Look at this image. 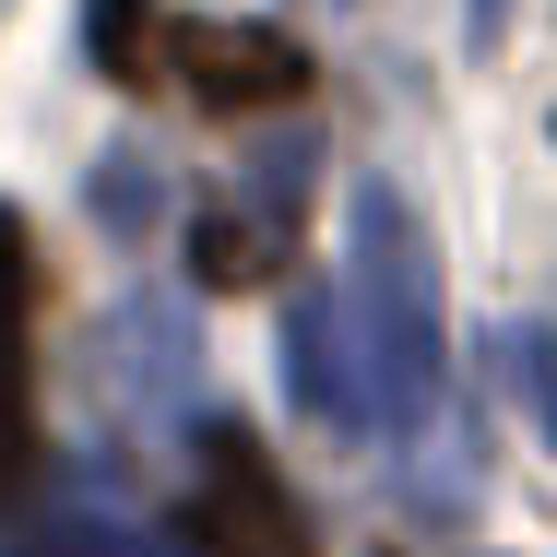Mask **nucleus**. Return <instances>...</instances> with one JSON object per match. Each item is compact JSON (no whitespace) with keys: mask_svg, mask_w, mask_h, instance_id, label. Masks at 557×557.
Wrapping results in <instances>:
<instances>
[{"mask_svg":"<svg viewBox=\"0 0 557 557\" xmlns=\"http://www.w3.org/2000/svg\"><path fill=\"white\" fill-rule=\"evenodd\" d=\"M344 321L380 392V440L440 404V261L404 190H356V261H344Z\"/></svg>","mask_w":557,"mask_h":557,"instance_id":"f257e3e1","label":"nucleus"},{"mask_svg":"<svg viewBox=\"0 0 557 557\" xmlns=\"http://www.w3.org/2000/svg\"><path fill=\"white\" fill-rule=\"evenodd\" d=\"M166 72L214 119H261V108H297V96H309V48H297L285 24H214V12L166 24Z\"/></svg>","mask_w":557,"mask_h":557,"instance_id":"f03ea898","label":"nucleus"},{"mask_svg":"<svg viewBox=\"0 0 557 557\" xmlns=\"http://www.w3.org/2000/svg\"><path fill=\"white\" fill-rule=\"evenodd\" d=\"M190 557H309L285 486L249 428H202V498H190Z\"/></svg>","mask_w":557,"mask_h":557,"instance_id":"7ed1b4c3","label":"nucleus"},{"mask_svg":"<svg viewBox=\"0 0 557 557\" xmlns=\"http://www.w3.org/2000/svg\"><path fill=\"white\" fill-rule=\"evenodd\" d=\"M285 392L321 428H344V440L380 428V392H368V356H356V321H344V285H309L285 309Z\"/></svg>","mask_w":557,"mask_h":557,"instance_id":"20e7f679","label":"nucleus"},{"mask_svg":"<svg viewBox=\"0 0 557 557\" xmlns=\"http://www.w3.org/2000/svg\"><path fill=\"white\" fill-rule=\"evenodd\" d=\"M297 166H309V143H285V166H261L249 202L190 214V273H202V285H261V273H285V249H297Z\"/></svg>","mask_w":557,"mask_h":557,"instance_id":"39448f33","label":"nucleus"},{"mask_svg":"<svg viewBox=\"0 0 557 557\" xmlns=\"http://www.w3.org/2000/svg\"><path fill=\"white\" fill-rule=\"evenodd\" d=\"M24 297H36V261H24V225L0 214V498H12L24 462H36V416H24Z\"/></svg>","mask_w":557,"mask_h":557,"instance_id":"423d86ee","label":"nucleus"},{"mask_svg":"<svg viewBox=\"0 0 557 557\" xmlns=\"http://www.w3.org/2000/svg\"><path fill=\"white\" fill-rule=\"evenodd\" d=\"M84 24H96V60H108L131 96H143V84H166V36H154V0H96Z\"/></svg>","mask_w":557,"mask_h":557,"instance_id":"0eeeda50","label":"nucleus"},{"mask_svg":"<svg viewBox=\"0 0 557 557\" xmlns=\"http://www.w3.org/2000/svg\"><path fill=\"white\" fill-rule=\"evenodd\" d=\"M12 557H154L131 522H108V510H72V522H36Z\"/></svg>","mask_w":557,"mask_h":557,"instance_id":"6e6552de","label":"nucleus"},{"mask_svg":"<svg viewBox=\"0 0 557 557\" xmlns=\"http://www.w3.org/2000/svg\"><path fill=\"white\" fill-rule=\"evenodd\" d=\"M96 190H108V225H119V237H143V225H154V178H143V154H108V178H96Z\"/></svg>","mask_w":557,"mask_h":557,"instance_id":"1a4fd4ad","label":"nucleus"}]
</instances>
